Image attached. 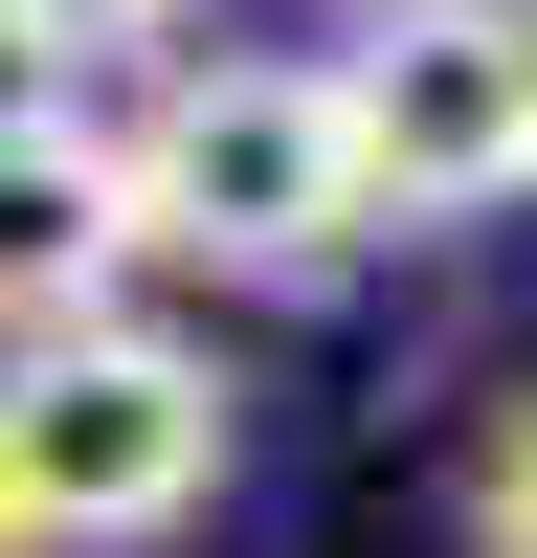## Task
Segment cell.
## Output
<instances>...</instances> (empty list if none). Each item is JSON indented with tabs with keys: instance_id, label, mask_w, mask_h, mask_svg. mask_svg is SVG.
Segmentation results:
<instances>
[{
	"instance_id": "obj_1",
	"label": "cell",
	"mask_w": 537,
	"mask_h": 558,
	"mask_svg": "<svg viewBox=\"0 0 537 558\" xmlns=\"http://www.w3.org/2000/svg\"><path fill=\"white\" fill-rule=\"evenodd\" d=\"M112 179H134V246L247 268V291H336V268L381 246V223H358L336 68H268V45H179V68L112 112Z\"/></svg>"
},
{
	"instance_id": "obj_2",
	"label": "cell",
	"mask_w": 537,
	"mask_h": 558,
	"mask_svg": "<svg viewBox=\"0 0 537 558\" xmlns=\"http://www.w3.org/2000/svg\"><path fill=\"white\" fill-rule=\"evenodd\" d=\"M224 447H247L224 357L157 336V313H90V336L0 357V558H134V536H179L224 492Z\"/></svg>"
},
{
	"instance_id": "obj_3",
	"label": "cell",
	"mask_w": 537,
	"mask_h": 558,
	"mask_svg": "<svg viewBox=\"0 0 537 558\" xmlns=\"http://www.w3.org/2000/svg\"><path fill=\"white\" fill-rule=\"evenodd\" d=\"M358 223H515L537 202V0H403L336 45Z\"/></svg>"
},
{
	"instance_id": "obj_4",
	"label": "cell",
	"mask_w": 537,
	"mask_h": 558,
	"mask_svg": "<svg viewBox=\"0 0 537 558\" xmlns=\"http://www.w3.org/2000/svg\"><path fill=\"white\" fill-rule=\"evenodd\" d=\"M134 179H112V112H68V89H0V357L90 336V313L134 291Z\"/></svg>"
},
{
	"instance_id": "obj_5",
	"label": "cell",
	"mask_w": 537,
	"mask_h": 558,
	"mask_svg": "<svg viewBox=\"0 0 537 558\" xmlns=\"http://www.w3.org/2000/svg\"><path fill=\"white\" fill-rule=\"evenodd\" d=\"M179 23H202V0H0L23 89H68V68H134V89H157V68H179Z\"/></svg>"
},
{
	"instance_id": "obj_6",
	"label": "cell",
	"mask_w": 537,
	"mask_h": 558,
	"mask_svg": "<svg viewBox=\"0 0 537 558\" xmlns=\"http://www.w3.org/2000/svg\"><path fill=\"white\" fill-rule=\"evenodd\" d=\"M470 558H537V380L492 402V447H470Z\"/></svg>"
},
{
	"instance_id": "obj_7",
	"label": "cell",
	"mask_w": 537,
	"mask_h": 558,
	"mask_svg": "<svg viewBox=\"0 0 537 558\" xmlns=\"http://www.w3.org/2000/svg\"><path fill=\"white\" fill-rule=\"evenodd\" d=\"M358 23H403V0H358Z\"/></svg>"
}]
</instances>
